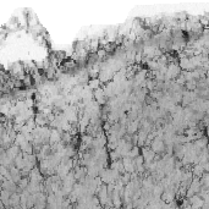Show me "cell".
Instances as JSON below:
<instances>
[{"label": "cell", "mask_w": 209, "mask_h": 209, "mask_svg": "<svg viewBox=\"0 0 209 209\" xmlns=\"http://www.w3.org/2000/svg\"><path fill=\"white\" fill-rule=\"evenodd\" d=\"M164 139H160L158 137H155L152 142V145H150V148L156 153V154H160L165 150V142H163Z\"/></svg>", "instance_id": "cell-1"}, {"label": "cell", "mask_w": 209, "mask_h": 209, "mask_svg": "<svg viewBox=\"0 0 209 209\" xmlns=\"http://www.w3.org/2000/svg\"><path fill=\"white\" fill-rule=\"evenodd\" d=\"M93 94H94L96 100L100 104V105H105V94H104V89H103V88H97V89H94Z\"/></svg>", "instance_id": "cell-2"}, {"label": "cell", "mask_w": 209, "mask_h": 209, "mask_svg": "<svg viewBox=\"0 0 209 209\" xmlns=\"http://www.w3.org/2000/svg\"><path fill=\"white\" fill-rule=\"evenodd\" d=\"M138 126H139L138 119L130 121V122L127 124V133H128V135H131V136H132L133 133H136V131L138 130Z\"/></svg>", "instance_id": "cell-3"}, {"label": "cell", "mask_w": 209, "mask_h": 209, "mask_svg": "<svg viewBox=\"0 0 209 209\" xmlns=\"http://www.w3.org/2000/svg\"><path fill=\"white\" fill-rule=\"evenodd\" d=\"M148 133H149V132H147L146 130H143V128L138 132V143H137V145H138L139 147H145V146H146V141H147Z\"/></svg>", "instance_id": "cell-4"}, {"label": "cell", "mask_w": 209, "mask_h": 209, "mask_svg": "<svg viewBox=\"0 0 209 209\" xmlns=\"http://www.w3.org/2000/svg\"><path fill=\"white\" fill-rule=\"evenodd\" d=\"M204 171H205V170H204V166H203L202 164H196L194 167H193V170H192L193 175L197 176V177H202L203 174H204Z\"/></svg>", "instance_id": "cell-5"}, {"label": "cell", "mask_w": 209, "mask_h": 209, "mask_svg": "<svg viewBox=\"0 0 209 209\" xmlns=\"http://www.w3.org/2000/svg\"><path fill=\"white\" fill-rule=\"evenodd\" d=\"M100 83H102V81L99 80V77L90 78V80L88 81V86H89L90 88H92V89H97V88H99Z\"/></svg>", "instance_id": "cell-6"}, {"label": "cell", "mask_w": 209, "mask_h": 209, "mask_svg": "<svg viewBox=\"0 0 209 209\" xmlns=\"http://www.w3.org/2000/svg\"><path fill=\"white\" fill-rule=\"evenodd\" d=\"M139 150H141V149H139V146H138V145H135V146L132 147V149L128 152V154H127L126 156H130V158L135 159L137 155H139Z\"/></svg>", "instance_id": "cell-7"}, {"label": "cell", "mask_w": 209, "mask_h": 209, "mask_svg": "<svg viewBox=\"0 0 209 209\" xmlns=\"http://www.w3.org/2000/svg\"><path fill=\"white\" fill-rule=\"evenodd\" d=\"M28 185H30V180H28L27 177H22L21 181L19 182V187H20V190H26V188L28 187Z\"/></svg>", "instance_id": "cell-8"}, {"label": "cell", "mask_w": 209, "mask_h": 209, "mask_svg": "<svg viewBox=\"0 0 209 209\" xmlns=\"http://www.w3.org/2000/svg\"><path fill=\"white\" fill-rule=\"evenodd\" d=\"M145 156H143L142 154H139V155H137L136 156V158L133 159V163H135V165H136V167L137 166H141V165H143V164H145Z\"/></svg>", "instance_id": "cell-9"}]
</instances>
